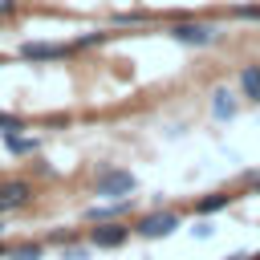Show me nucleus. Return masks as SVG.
<instances>
[{
	"label": "nucleus",
	"instance_id": "nucleus-1",
	"mask_svg": "<svg viewBox=\"0 0 260 260\" xmlns=\"http://www.w3.org/2000/svg\"><path fill=\"white\" fill-rule=\"evenodd\" d=\"M37 199V183L24 175H0V215H16L28 211Z\"/></svg>",
	"mask_w": 260,
	"mask_h": 260
},
{
	"label": "nucleus",
	"instance_id": "nucleus-2",
	"mask_svg": "<svg viewBox=\"0 0 260 260\" xmlns=\"http://www.w3.org/2000/svg\"><path fill=\"white\" fill-rule=\"evenodd\" d=\"M179 223H183V215L175 211V207H154V211H146V215H134L130 219V228H134V236H142V240H167L171 232H179Z\"/></svg>",
	"mask_w": 260,
	"mask_h": 260
},
{
	"label": "nucleus",
	"instance_id": "nucleus-3",
	"mask_svg": "<svg viewBox=\"0 0 260 260\" xmlns=\"http://www.w3.org/2000/svg\"><path fill=\"white\" fill-rule=\"evenodd\" d=\"M167 37L171 41H179V45H195V49H207V45H215L219 41V28L215 24H207V20H171L167 24Z\"/></svg>",
	"mask_w": 260,
	"mask_h": 260
},
{
	"label": "nucleus",
	"instance_id": "nucleus-4",
	"mask_svg": "<svg viewBox=\"0 0 260 260\" xmlns=\"http://www.w3.org/2000/svg\"><path fill=\"white\" fill-rule=\"evenodd\" d=\"M134 187H138V179L130 171H122V167H102L93 175V195L98 199H126Z\"/></svg>",
	"mask_w": 260,
	"mask_h": 260
},
{
	"label": "nucleus",
	"instance_id": "nucleus-5",
	"mask_svg": "<svg viewBox=\"0 0 260 260\" xmlns=\"http://www.w3.org/2000/svg\"><path fill=\"white\" fill-rule=\"evenodd\" d=\"M134 236V228H130V219H102V223H89L85 228V244L89 248H122L126 240Z\"/></svg>",
	"mask_w": 260,
	"mask_h": 260
},
{
	"label": "nucleus",
	"instance_id": "nucleus-6",
	"mask_svg": "<svg viewBox=\"0 0 260 260\" xmlns=\"http://www.w3.org/2000/svg\"><path fill=\"white\" fill-rule=\"evenodd\" d=\"M69 53H73V45H61V41H24L16 49L20 61H61Z\"/></svg>",
	"mask_w": 260,
	"mask_h": 260
},
{
	"label": "nucleus",
	"instance_id": "nucleus-7",
	"mask_svg": "<svg viewBox=\"0 0 260 260\" xmlns=\"http://www.w3.org/2000/svg\"><path fill=\"white\" fill-rule=\"evenodd\" d=\"M134 215V195H126V199H110V203H93V207H85V223H102V219H130Z\"/></svg>",
	"mask_w": 260,
	"mask_h": 260
},
{
	"label": "nucleus",
	"instance_id": "nucleus-8",
	"mask_svg": "<svg viewBox=\"0 0 260 260\" xmlns=\"http://www.w3.org/2000/svg\"><path fill=\"white\" fill-rule=\"evenodd\" d=\"M236 85H240V98H248V102H260V61H248V65H240V77H236Z\"/></svg>",
	"mask_w": 260,
	"mask_h": 260
},
{
	"label": "nucleus",
	"instance_id": "nucleus-9",
	"mask_svg": "<svg viewBox=\"0 0 260 260\" xmlns=\"http://www.w3.org/2000/svg\"><path fill=\"white\" fill-rule=\"evenodd\" d=\"M232 199H236L232 191H211V195L195 199V215H215V211H223V207H228Z\"/></svg>",
	"mask_w": 260,
	"mask_h": 260
},
{
	"label": "nucleus",
	"instance_id": "nucleus-10",
	"mask_svg": "<svg viewBox=\"0 0 260 260\" xmlns=\"http://www.w3.org/2000/svg\"><path fill=\"white\" fill-rule=\"evenodd\" d=\"M8 260H45V240H16L8 248Z\"/></svg>",
	"mask_w": 260,
	"mask_h": 260
},
{
	"label": "nucleus",
	"instance_id": "nucleus-11",
	"mask_svg": "<svg viewBox=\"0 0 260 260\" xmlns=\"http://www.w3.org/2000/svg\"><path fill=\"white\" fill-rule=\"evenodd\" d=\"M110 24H114V28H126V24H130V28H142V24H150V12H146V8H134V12H114V16H110Z\"/></svg>",
	"mask_w": 260,
	"mask_h": 260
},
{
	"label": "nucleus",
	"instance_id": "nucleus-12",
	"mask_svg": "<svg viewBox=\"0 0 260 260\" xmlns=\"http://www.w3.org/2000/svg\"><path fill=\"white\" fill-rule=\"evenodd\" d=\"M211 98H215V102H211V114H215V118H232V114H236V102H232L236 93H232V89H223V85H219Z\"/></svg>",
	"mask_w": 260,
	"mask_h": 260
},
{
	"label": "nucleus",
	"instance_id": "nucleus-13",
	"mask_svg": "<svg viewBox=\"0 0 260 260\" xmlns=\"http://www.w3.org/2000/svg\"><path fill=\"white\" fill-rule=\"evenodd\" d=\"M4 146L12 150V154H37V138H24V134H4Z\"/></svg>",
	"mask_w": 260,
	"mask_h": 260
},
{
	"label": "nucleus",
	"instance_id": "nucleus-14",
	"mask_svg": "<svg viewBox=\"0 0 260 260\" xmlns=\"http://www.w3.org/2000/svg\"><path fill=\"white\" fill-rule=\"evenodd\" d=\"M20 130H28V122L20 114H4L0 110V134H20Z\"/></svg>",
	"mask_w": 260,
	"mask_h": 260
},
{
	"label": "nucleus",
	"instance_id": "nucleus-15",
	"mask_svg": "<svg viewBox=\"0 0 260 260\" xmlns=\"http://www.w3.org/2000/svg\"><path fill=\"white\" fill-rule=\"evenodd\" d=\"M114 32H85V37H77L73 41V49H98V45H106Z\"/></svg>",
	"mask_w": 260,
	"mask_h": 260
},
{
	"label": "nucleus",
	"instance_id": "nucleus-16",
	"mask_svg": "<svg viewBox=\"0 0 260 260\" xmlns=\"http://www.w3.org/2000/svg\"><path fill=\"white\" fill-rule=\"evenodd\" d=\"M232 16H236V20H260V4H236Z\"/></svg>",
	"mask_w": 260,
	"mask_h": 260
},
{
	"label": "nucleus",
	"instance_id": "nucleus-17",
	"mask_svg": "<svg viewBox=\"0 0 260 260\" xmlns=\"http://www.w3.org/2000/svg\"><path fill=\"white\" fill-rule=\"evenodd\" d=\"M73 240H77V232H69V228H65V232H53L45 244H57V248H65V244H73Z\"/></svg>",
	"mask_w": 260,
	"mask_h": 260
},
{
	"label": "nucleus",
	"instance_id": "nucleus-18",
	"mask_svg": "<svg viewBox=\"0 0 260 260\" xmlns=\"http://www.w3.org/2000/svg\"><path fill=\"white\" fill-rule=\"evenodd\" d=\"M85 248H89V244H85ZM85 248H73V244H65V248H61V256H65V260H85Z\"/></svg>",
	"mask_w": 260,
	"mask_h": 260
},
{
	"label": "nucleus",
	"instance_id": "nucleus-19",
	"mask_svg": "<svg viewBox=\"0 0 260 260\" xmlns=\"http://www.w3.org/2000/svg\"><path fill=\"white\" fill-rule=\"evenodd\" d=\"M16 8H20V0H0V20L16 16Z\"/></svg>",
	"mask_w": 260,
	"mask_h": 260
},
{
	"label": "nucleus",
	"instance_id": "nucleus-20",
	"mask_svg": "<svg viewBox=\"0 0 260 260\" xmlns=\"http://www.w3.org/2000/svg\"><path fill=\"white\" fill-rule=\"evenodd\" d=\"M8 248H12V244H8L4 236H0V260H8Z\"/></svg>",
	"mask_w": 260,
	"mask_h": 260
},
{
	"label": "nucleus",
	"instance_id": "nucleus-21",
	"mask_svg": "<svg viewBox=\"0 0 260 260\" xmlns=\"http://www.w3.org/2000/svg\"><path fill=\"white\" fill-rule=\"evenodd\" d=\"M0 236H4V215H0Z\"/></svg>",
	"mask_w": 260,
	"mask_h": 260
},
{
	"label": "nucleus",
	"instance_id": "nucleus-22",
	"mask_svg": "<svg viewBox=\"0 0 260 260\" xmlns=\"http://www.w3.org/2000/svg\"><path fill=\"white\" fill-rule=\"evenodd\" d=\"M256 195H260V179H256Z\"/></svg>",
	"mask_w": 260,
	"mask_h": 260
},
{
	"label": "nucleus",
	"instance_id": "nucleus-23",
	"mask_svg": "<svg viewBox=\"0 0 260 260\" xmlns=\"http://www.w3.org/2000/svg\"><path fill=\"white\" fill-rule=\"evenodd\" d=\"M252 260H260V252H256V256H252Z\"/></svg>",
	"mask_w": 260,
	"mask_h": 260
}]
</instances>
